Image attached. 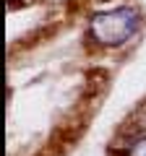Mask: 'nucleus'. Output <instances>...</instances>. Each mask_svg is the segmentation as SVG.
<instances>
[{
    "label": "nucleus",
    "mask_w": 146,
    "mask_h": 156,
    "mask_svg": "<svg viewBox=\"0 0 146 156\" xmlns=\"http://www.w3.org/2000/svg\"><path fill=\"white\" fill-rule=\"evenodd\" d=\"M128 156H146V135L136 138L133 143L128 146Z\"/></svg>",
    "instance_id": "nucleus-2"
},
{
    "label": "nucleus",
    "mask_w": 146,
    "mask_h": 156,
    "mask_svg": "<svg viewBox=\"0 0 146 156\" xmlns=\"http://www.w3.org/2000/svg\"><path fill=\"white\" fill-rule=\"evenodd\" d=\"M141 29V11L136 5H118L99 11L89 21V34L99 47H120Z\"/></svg>",
    "instance_id": "nucleus-1"
}]
</instances>
